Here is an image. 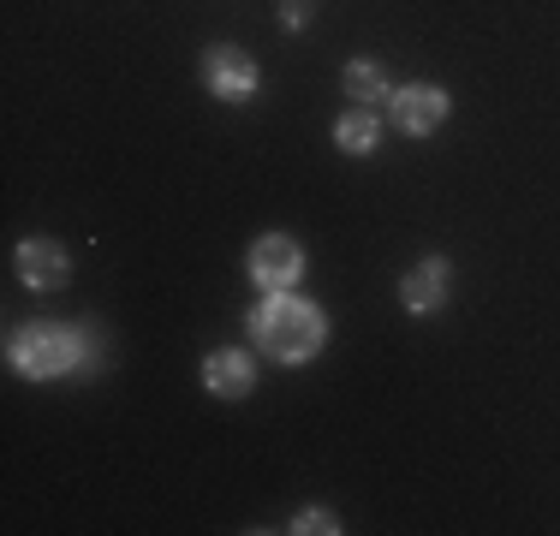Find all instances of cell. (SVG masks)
Returning a JSON list of instances; mask_svg holds the SVG:
<instances>
[{
    "label": "cell",
    "instance_id": "7",
    "mask_svg": "<svg viewBox=\"0 0 560 536\" xmlns=\"http://www.w3.org/2000/svg\"><path fill=\"white\" fill-rule=\"evenodd\" d=\"M447 280H453V263L447 257H423L406 268V280H399V304H406L411 316H430L447 304Z\"/></svg>",
    "mask_w": 560,
    "mask_h": 536
},
{
    "label": "cell",
    "instance_id": "1",
    "mask_svg": "<svg viewBox=\"0 0 560 536\" xmlns=\"http://www.w3.org/2000/svg\"><path fill=\"white\" fill-rule=\"evenodd\" d=\"M250 334L275 364H311L328 346V316L299 292H262V304L250 311Z\"/></svg>",
    "mask_w": 560,
    "mask_h": 536
},
{
    "label": "cell",
    "instance_id": "11",
    "mask_svg": "<svg viewBox=\"0 0 560 536\" xmlns=\"http://www.w3.org/2000/svg\"><path fill=\"white\" fill-rule=\"evenodd\" d=\"M292 531H299V536H316V531H323V536H335L340 525H335V513H328V506H304V513L292 518Z\"/></svg>",
    "mask_w": 560,
    "mask_h": 536
},
{
    "label": "cell",
    "instance_id": "6",
    "mask_svg": "<svg viewBox=\"0 0 560 536\" xmlns=\"http://www.w3.org/2000/svg\"><path fill=\"white\" fill-rule=\"evenodd\" d=\"M12 263H19V280L31 292H60L72 280V257L60 250V238H24Z\"/></svg>",
    "mask_w": 560,
    "mask_h": 536
},
{
    "label": "cell",
    "instance_id": "8",
    "mask_svg": "<svg viewBox=\"0 0 560 536\" xmlns=\"http://www.w3.org/2000/svg\"><path fill=\"white\" fill-rule=\"evenodd\" d=\"M250 382H257V370H250V358L238 352V346H221V352L203 358V387L215 399H245Z\"/></svg>",
    "mask_w": 560,
    "mask_h": 536
},
{
    "label": "cell",
    "instance_id": "2",
    "mask_svg": "<svg viewBox=\"0 0 560 536\" xmlns=\"http://www.w3.org/2000/svg\"><path fill=\"white\" fill-rule=\"evenodd\" d=\"M7 364L31 375V382H55V375H72L84 364V340L66 322H24L7 340Z\"/></svg>",
    "mask_w": 560,
    "mask_h": 536
},
{
    "label": "cell",
    "instance_id": "10",
    "mask_svg": "<svg viewBox=\"0 0 560 536\" xmlns=\"http://www.w3.org/2000/svg\"><path fill=\"white\" fill-rule=\"evenodd\" d=\"M346 96H358V107L394 102V90H388V72H382L376 60H352V66H346Z\"/></svg>",
    "mask_w": 560,
    "mask_h": 536
},
{
    "label": "cell",
    "instance_id": "3",
    "mask_svg": "<svg viewBox=\"0 0 560 536\" xmlns=\"http://www.w3.org/2000/svg\"><path fill=\"white\" fill-rule=\"evenodd\" d=\"M245 268L262 292H292L304 275V250H299V238H287V233H262L257 245H250Z\"/></svg>",
    "mask_w": 560,
    "mask_h": 536
},
{
    "label": "cell",
    "instance_id": "9",
    "mask_svg": "<svg viewBox=\"0 0 560 536\" xmlns=\"http://www.w3.org/2000/svg\"><path fill=\"white\" fill-rule=\"evenodd\" d=\"M335 143L346 155H370L382 143V119H376V107H352V114H340L335 119Z\"/></svg>",
    "mask_w": 560,
    "mask_h": 536
},
{
    "label": "cell",
    "instance_id": "4",
    "mask_svg": "<svg viewBox=\"0 0 560 536\" xmlns=\"http://www.w3.org/2000/svg\"><path fill=\"white\" fill-rule=\"evenodd\" d=\"M203 84L215 90L221 102H250L257 96V60L233 43H215L203 54Z\"/></svg>",
    "mask_w": 560,
    "mask_h": 536
},
{
    "label": "cell",
    "instance_id": "5",
    "mask_svg": "<svg viewBox=\"0 0 560 536\" xmlns=\"http://www.w3.org/2000/svg\"><path fill=\"white\" fill-rule=\"evenodd\" d=\"M388 107H394V126L406 131V138H430L447 119V90L442 84H406V90H394Z\"/></svg>",
    "mask_w": 560,
    "mask_h": 536
},
{
    "label": "cell",
    "instance_id": "12",
    "mask_svg": "<svg viewBox=\"0 0 560 536\" xmlns=\"http://www.w3.org/2000/svg\"><path fill=\"white\" fill-rule=\"evenodd\" d=\"M280 19H287V31H299V24H304V19H311V12H304V0H292V7H287V12H280Z\"/></svg>",
    "mask_w": 560,
    "mask_h": 536
}]
</instances>
